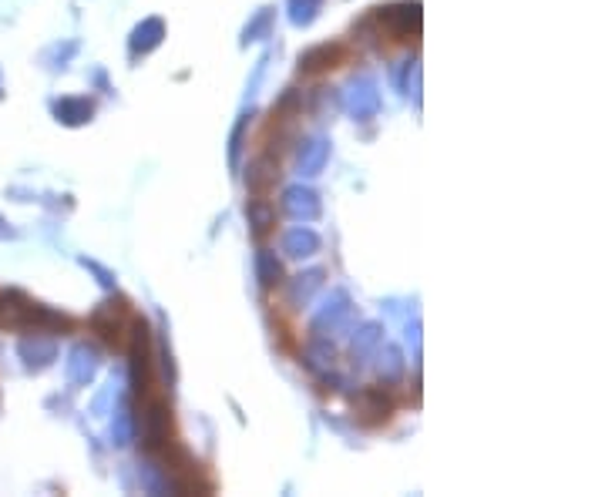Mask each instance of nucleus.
Returning a JSON list of instances; mask_svg holds the SVG:
<instances>
[{
  "label": "nucleus",
  "mask_w": 605,
  "mask_h": 497,
  "mask_svg": "<svg viewBox=\"0 0 605 497\" xmlns=\"http://www.w3.org/2000/svg\"><path fill=\"white\" fill-rule=\"evenodd\" d=\"M374 400L377 403L370 407V403L360 397V420L363 423H387V420H390V400H387L380 390H374Z\"/></svg>",
  "instance_id": "7ed1b4c3"
},
{
  "label": "nucleus",
  "mask_w": 605,
  "mask_h": 497,
  "mask_svg": "<svg viewBox=\"0 0 605 497\" xmlns=\"http://www.w3.org/2000/svg\"><path fill=\"white\" fill-rule=\"evenodd\" d=\"M34 316H37V306L24 293H4L0 296V330H27L34 326Z\"/></svg>",
  "instance_id": "f257e3e1"
},
{
  "label": "nucleus",
  "mask_w": 605,
  "mask_h": 497,
  "mask_svg": "<svg viewBox=\"0 0 605 497\" xmlns=\"http://www.w3.org/2000/svg\"><path fill=\"white\" fill-rule=\"evenodd\" d=\"M347 61V47L333 45V47H317V51H309L303 57V71L307 75H319V71H333V67H340Z\"/></svg>",
  "instance_id": "f03ea898"
}]
</instances>
